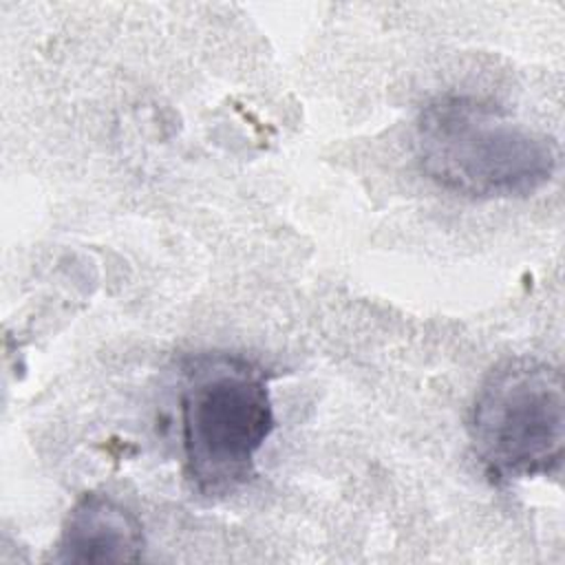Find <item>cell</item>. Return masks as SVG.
Instances as JSON below:
<instances>
[{
	"mask_svg": "<svg viewBox=\"0 0 565 565\" xmlns=\"http://www.w3.org/2000/svg\"><path fill=\"white\" fill-rule=\"evenodd\" d=\"M422 172L470 199H514L541 190L556 172V141L472 95L428 102L415 126Z\"/></svg>",
	"mask_w": 565,
	"mask_h": 565,
	"instance_id": "6da1fadb",
	"label": "cell"
},
{
	"mask_svg": "<svg viewBox=\"0 0 565 565\" xmlns=\"http://www.w3.org/2000/svg\"><path fill=\"white\" fill-rule=\"evenodd\" d=\"M183 472L203 499H223L256 475V455L276 426L269 373L236 353H201L179 393Z\"/></svg>",
	"mask_w": 565,
	"mask_h": 565,
	"instance_id": "7a4b0ae2",
	"label": "cell"
},
{
	"mask_svg": "<svg viewBox=\"0 0 565 565\" xmlns=\"http://www.w3.org/2000/svg\"><path fill=\"white\" fill-rule=\"evenodd\" d=\"M472 452L494 481L552 477L565 448V388L558 366L536 358L497 364L470 406Z\"/></svg>",
	"mask_w": 565,
	"mask_h": 565,
	"instance_id": "3957f363",
	"label": "cell"
},
{
	"mask_svg": "<svg viewBox=\"0 0 565 565\" xmlns=\"http://www.w3.org/2000/svg\"><path fill=\"white\" fill-rule=\"evenodd\" d=\"M146 547L143 525L104 492L82 494L68 510L55 541V563H130Z\"/></svg>",
	"mask_w": 565,
	"mask_h": 565,
	"instance_id": "277c9868",
	"label": "cell"
}]
</instances>
